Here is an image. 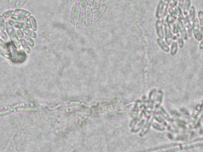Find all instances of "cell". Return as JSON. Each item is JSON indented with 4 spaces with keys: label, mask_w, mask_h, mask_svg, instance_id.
Here are the masks:
<instances>
[{
    "label": "cell",
    "mask_w": 203,
    "mask_h": 152,
    "mask_svg": "<svg viewBox=\"0 0 203 152\" xmlns=\"http://www.w3.org/2000/svg\"><path fill=\"white\" fill-rule=\"evenodd\" d=\"M23 32L25 35L31 37L32 38H36L37 37V34L35 32V31H33V30L29 29V28L23 29Z\"/></svg>",
    "instance_id": "cell-14"
},
{
    "label": "cell",
    "mask_w": 203,
    "mask_h": 152,
    "mask_svg": "<svg viewBox=\"0 0 203 152\" xmlns=\"http://www.w3.org/2000/svg\"><path fill=\"white\" fill-rule=\"evenodd\" d=\"M192 30L195 39L198 41H201L203 38V35L201 32L198 19L197 18H195L194 20L193 21Z\"/></svg>",
    "instance_id": "cell-3"
},
{
    "label": "cell",
    "mask_w": 203,
    "mask_h": 152,
    "mask_svg": "<svg viewBox=\"0 0 203 152\" xmlns=\"http://www.w3.org/2000/svg\"><path fill=\"white\" fill-rule=\"evenodd\" d=\"M7 48L10 54V60L13 63H23L26 59L25 51L18 50V48L13 42L7 43Z\"/></svg>",
    "instance_id": "cell-1"
},
{
    "label": "cell",
    "mask_w": 203,
    "mask_h": 152,
    "mask_svg": "<svg viewBox=\"0 0 203 152\" xmlns=\"http://www.w3.org/2000/svg\"><path fill=\"white\" fill-rule=\"evenodd\" d=\"M168 8L165 6L163 0H160L159 1L156 12V17L158 19H160L163 16L165 15L168 11Z\"/></svg>",
    "instance_id": "cell-4"
},
{
    "label": "cell",
    "mask_w": 203,
    "mask_h": 152,
    "mask_svg": "<svg viewBox=\"0 0 203 152\" xmlns=\"http://www.w3.org/2000/svg\"><path fill=\"white\" fill-rule=\"evenodd\" d=\"M85 14H84V10H81L78 22L77 23V28H81L83 26V24L84 23V20H85Z\"/></svg>",
    "instance_id": "cell-9"
},
{
    "label": "cell",
    "mask_w": 203,
    "mask_h": 152,
    "mask_svg": "<svg viewBox=\"0 0 203 152\" xmlns=\"http://www.w3.org/2000/svg\"><path fill=\"white\" fill-rule=\"evenodd\" d=\"M0 54L4 58L10 60V54L7 48H3L0 46Z\"/></svg>",
    "instance_id": "cell-15"
},
{
    "label": "cell",
    "mask_w": 203,
    "mask_h": 152,
    "mask_svg": "<svg viewBox=\"0 0 203 152\" xmlns=\"http://www.w3.org/2000/svg\"><path fill=\"white\" fill-rule=\"evenodd\" d=\"M1 38L4 41H7L9 39V37H8V34L7 33H6L4 31L1 32Z\"/></svg>",
    "instance_id": "cell-26"
},
{
    "label": "cell",
    "mask_w": 203,
    "mask_h": 152,
    "mask_svg": "<svg viewBox=\"0 0 203 152\" xmlns=\"http://www.w3.org/2000/svg\"><path fill=\"white\" fill-rule=\"evenodd\" d=\"M14 1V0H9V2H13Z\"/></svg>",
    "instance_id": "cell-32"
},
{
    "label": "cell",
    "mask_w": 203,
    "mask_h": 152,
    "mask_svg": "<svg viewBox=\"0 0 203 152\" xmlns=\"http://www.w3.org/2000/svg\"><path fill=\"white\" fill-rule=\"evenodd\" d=\"M78 1L79 0H71V3L73 5V4H75L77 3Z\"/></svg>",
    "instance_id": "cell-31"
},
{
    "label": "cell",
    "mask_w": 203,
    "mask_h": 152,
    "mask_svg": "<svg viewBox=\"0 0 203 152\" xmlns=\"http://www.w3.org/2000/svg\"><path fill=\"white\" fill-rule=\"evenodd\" d=\"M27 0H17L15 4V6L16 7L18 8H20L21 7L26 1Z\"/></svg>",
    "instance_id": "cell-25"
},
{
    "label": "cell",
    "mask_w": 203,
    "mask_h": 152,
    "mask_svg": "<svg viewBox=\"0 0 203 152\" xmlns=\"http://www.w3.org/2000/svg\"><path fill=\"white\" fill-rule=\"evenodd\" d=\"M2 16L4 17V18H10L13 16H16V11L15 10H9L7 11L4 13H2Z\"/></svg>",
    "instance_id": "cell-17"
},
{
    "label": "cell",
    "mask_w": 203,
    "mask_h": 152,
    "mask_svg": "<svg viewBox=\"0 0 203 152\" xmlns=\"http://www.w3.org/2000/svg\"><path fill=\"white\" fill-rule=\"evenodd\" d=\"M29 21L30 26L32 29V30H33V31H36L37 29V21H36L35 18L33 16H30L29 18Z\"/></svg>",
    "instance_id": "cell-10"
},
{
    "label": "cell",
    "mask_w": 203,
    "mask_h": 152,
    "mask_svg": "<svg viewBox=\"0 0 203 152\" xmlns=\"http://www.w3.org/2000/svg\"><path fill=\"white\" fill-rule=\"evenodd\" d=\"M158 44L160 45V46L166 52H168L169 51V48L168 46V45L166 44V43H165V42L162 40V39L159 38V39L158 40Z\"/></svg>",
    "instance_id": "cell-19"
},
{
    "label": "cell",
    "mask_w": 203,
    "mask_h": 152,
    "mask_svg": "<svg viewBox=\"0 0 203 152\" xmlns=\"http://www.w3.org/2000/svg\"><path fill=\"white\" fill-rule=\"evenodd\" d=\"M177 26L178 28V30L181 32L182 36L185 39L187 37V32L186 29L184 25V23L182 21V18H178L177 21Z\"/></svg>",
    "instance_id": "cell-5"
},
{
    "label": "cell",
    "mask_w": 203,
    "mask_h": 152,
    "mask_svg": "<svg viewBox=\"0 0 203 152\" xmlns=\"http://www.w3.org/2000/svg\"><path fill=\"white\" fill-rule=\"evenodd\" d=\"M6 23L5 18L2 15H0V30L1 32H3L6 30Z\"/></svg>",
    "instance_id": "cell-20"
},
{
    "label": "cell",
    "mask_w": 203,
    "mask_h": 152,
    "mask_svg": "<svg viewBox=\"0 0 203 152\" xmlns=\"http://www.w3.org/2000/svg\"><path fill=\"white\" fill-rule=\"evenodd\" d=\"M198 19L200 24L201 33L203 35V11L200 10L198 12Z\"/></svg>",
    "instance_id": "cell-16"
},
{
    "label": "cell",
    "mask_w": 203,
    "mask_h": 152,
    "mask_svg": "<svg viewBox=\"0 0 203 152\" xmlns=\"http://www.w3.org/2000/svg\"><path fill=\"white\" fill-rule=\"evenodd\" d=\"M88 0H79L78 4L81 10H84L88 6Z\"/></svg>",
    "instance_id": "cell-18"
},
{
    "label": "cell",
    "mask_w": 203,
    "mask_h": 152,
    "mask_svg": "<svg viewBox=\"0 0 203 152\" xmlns=\"http://www.w3.org/2000/svg\"><path fill=\"white\" fill-rule=\"evenodd\" d=\"M156 30H157V33L159 36V38L163 39L165 36V32H164V27L163 23L160 20H158L156 22Z\"/></svg>",
    "instance_id": "cell-7"
},
{
    "label": "cell",
    "mask_w": 203,
    "mask_h": 152,
    "mask_svg": "<svg viewBox=\"0 0 203 152\" xmlns=\"http://www.w3.org/2000/svg\"><path fill=\"white\" fill-rule=\"evenodd\" d=\"M23 39L26 41L27 42V44L29 45V46H30L31 47L34 46V45H35V42H34V41L33 40L32 37L25 35Z\"/></svg>",
    "instance_id": "cell-21"
},
{
    "label": "cell",
    "mask_w": 203,
    "mask_h": 152,
    "mask_svg": "<svg viewBox=\"0 0 203 152\" xmlns=\"http://www.w3.org/2000/svg\"><path fill=\"white\" fill-rule=\"evenodd\" d=\"M7 43L2 38H0V46L3 47V48H7Z\"/></svg>",
    "instance_id": "cell-27"
},
{
    "label": "cell",
    "mask_w": 203,
    "mask_h": 152,
    "mask_svg": "<svg viewBox=\"0 0 203 152\" xmlns=\"http://www.w3.org/2000/svg\"><path fill=\"white\" fill-rule=\"evenodd\" d=\"M80 12L81 9L80 8L79 4L76 3L75 4H73V6L71 9L70 16L71 22L72 25H77L79 18Z\"/></svg>",
    "instance_id": "cell-2"
},
{
    "label": "cell",
    "mask_w": 203,
    "mask_h": 152,
    "mask_svg": "<svg viewBox=\"0 0 203 152\" xmlns=\"http://www.w3.org/2000/svg\"><path fill=\"white\" fill-rule=\"evenodd\" d=\"M1 30H0V37H1Z\"/></svg>",
    "instance_id": "cell-33"
},
{
    "label": "cell",
    "mask_w": 203,
    "mask_h": 152,
    "mask_svg": "<svg viewBox=\"0 0 203 152\" xmlns=\"http://www.w3.org/2000/svg\"><path fill=\"white\" fill-rule=\"evenodd\" d=\"M179 0H171L168 8H175L177 7Z\"/></svg>",
    "instance_id": "cell-23"
},
{
    "label": "cell",
    "mask_w": 203,
    "mask_h": 152,
    "mask_svg": "<svg viewBox=\"0 0 203 152\" xmlns=\"http://www.w3.org/2000/svg\"><path fill=\"white\" fill-rule=\"evenodd\" d=\"M163 1H164V3H165V6L168 8L169 7V5L171 0H163Z\"/></svg>",
    "instance_id": "cell-29"
},
{
    "label": "cell",
    "mask_w": 203,
    "mask_h": 152,
    "mask_svg": "<svg viewBox=\"0 0 203 152\" xmlns=\"http://www.w3.org/2000/svg\"><path fill=\"white\" fill-rule=\"evenodd\" d=\"M199 47L201 49H203V38L202 39V40L201 41V42L200 44V45H199Z\"/></svg>",
    "instance_id": "cell-30"
},
{
    "label": "cell",
    "mask_w": 203,
    "mask_h": 152,
    "mask_svg": "<svg viewBox=\"0 0 203 152\" xmlns=\"http://www.w3.org/2000/svg\"><path fill=\"white\" fill-rule=\"evenodd\" d=\"M195 15H196L195 7L194 6H191L190 9L189 10L188 14V18H189L190 21L191 22H193L195 18H195Z\"/></svg>",
    "instance_id": "cell-13"
},
{
    "label": "cell",
    "mask_w": 203,
    "mask_h": 152,
    "mask_svg": "<svg viewBox=\"0 0 203 152\" xmlns=\"http://www.w3.org/2000/svg\"><path fill=\"white\" fill-rule=\"evenodd\" d=\"M16 35L18 36V37L19 38V39H23L25 37V33L23 32V30H22L20 29H18L16 31Z\"/></svg>",
    "instance_id": "cell-24"
},
{
    "label": "cell",
    "mask_w": 203,
    "mask_h": 152,
    "mask_svg": "<svg viewBox=\"0 0 203 152\" xmlns=\"http://www.w3.org/2000/svg\"><path fill=\"white\" fill-rule=\"evenodd\" d=\"M192 6V2L191 0H185V4L184 5V7L182 8V11H183V14L184 16H188L189 10L190 9L191 7Z\"/></svg>",
    "instance_id": "cell-8"
},
{
    "label": "cell",
    "mask_w": 203,
    "mask_h": 152,
    "mask_svg": "<svg viewBox=\"0 0 203 152\" xmlns=\"http://www.w3.org/2000/svg\"><path fill=\"white\" fill-rule=\"evenodd\" d=\"M15 11H16V15H21V16H24L26 17H30L31 16V13L30 12H29V11H27L26 10L21 9H15Z\"/></svg>",
    "instance_id": "cell-12"
},
{
    "label": "cell",
    "mask_w": 203,
    "mask_h": 152,
    "mask_svg": "<svg viewBox=\"0 0 203 152\" xmlns=\"http://www.w3.org/2000/svg\"><path fill=\"white\" fill-rule=\"evenodd\" d=\"M19 41H20V45H21V46L23 47L24 51L27 54H30L31 52V50L29 47V45L27 44L26 41L24 39H20L19 40Z\"/></svg>",
    "instance_id": "cell-11"
},
{
    "label": "cell",
    "mask_w": 203,
    "mask_h": 152,
    "mask_svg": "<svg viewBox=\"0 0 203 152\" xmlns=\"http://www.w3.org/2000/svg\"><path fill=\"white\" fill-rule=\"evenodd\" d=\"M185 0H179V2H178V6L182 9V8L184 7V5L185 4Z\"/></svg>",
    "instance_id": "cell-28"
},
{
    "label": "cell",
    "mask_w": 203,
    "mask_h": 152,
    "mask_svg": "<svg viewBox=\"0 0 203 152\" xmlns=\"http://www.w3.org/2000/svg\"><path fill=\"white\" fill-rule=\"evenodd\" d=\"M178 51V44L177 42H173L171 48V53L172 55L176 54Z\"/></svg>",
    "instance_id": "cell-22"
},
{
    "label": "cell",
    "mask_w": 203,
    "mask_h": 152,
    "mask_svg": "<svg viewBox=\"0 0 203 152\" xmlns=\"http://www.w3.org/2000/svg\"><path fill=\"white\" fill-rule=\"evenodd\" d=\"M84 10L85 18L86 20L87 26H90L92 23V8L91 7L88 6Z\"/></svg>",
    "instance_id": "cell-6"
}]
</instances>
